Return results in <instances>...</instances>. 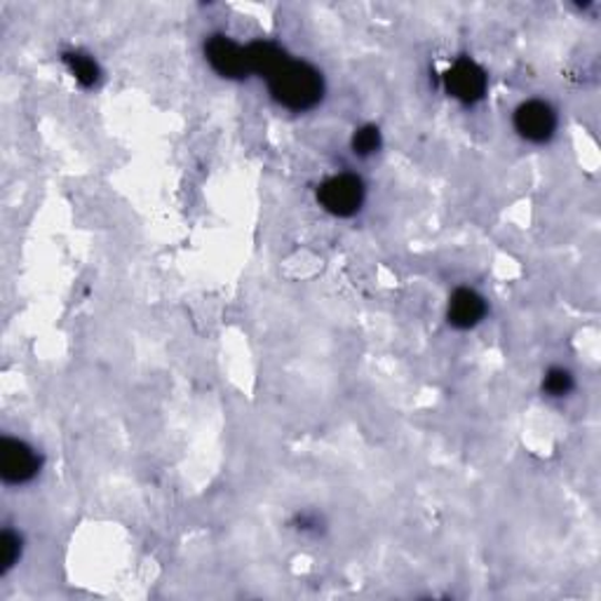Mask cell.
<instances>
[{"label": "cell", "mask_w": 601, "mask_h": 601, "mask_svg": "<svg viewBox=\"0 0 601 601\" xmlns=\"http://www.w3.org/2000/svg\"><path fill=\"white\" fill-rule=\"evenodd\" d=\"M266 77L273 100L289 111H310L315 108L324 96V77L308 62L294 60L284 50L270 69L261 75Z\"/></svg>", "instance_id": "6da1fadb"}, {"label": "cell", "mask_w": 601, "mask_h": 601, "mask_svg": "<svg viewBox=\"0 0 601 601\" xmlns=\"http://www.w3.org/2000/svg\"><path fill=\"white\" fill-rule=\"evenodd\" d=\"M366 188L358 174H336L318 188V200L329 215L348 219L358 215L364 205Z\"/></svg>", "instance_id": "7a4b0ae2"}, {"label": "cell", "mask_w": 601, "mask_h": 601, "mask_svg": "<svg viewBox=\"0 0 601 601\" xmlns=\"http://www.w3.org/2000/svg\"><path fill=\"white\" fill-rule=\"evenodd\" d=\"M512 125L521 139L531 144H546L555 137L557 132V111L542 100H529L517 106Z\"/></svg>", "instance_id": "3957f363"}, {"label": "cell", "mask_w": 601, "mask_h": 601, "mask_svg": "<svg viewBox=\"0 0 601 601\" xmlns=\"http://www.w3.org/2000/svg\"><path fill=\"white\" fill-rule=\"evenodd\" d=\"M444 87H447V92L460 104H477L484 100V94H487L489 77L470 56H460V60H456L454 66L444 73Z\"/></svg>", "instance_id": "277c9868"}, {"label": "cell", "mask_w": 601, "mask_h": 601, "mask_svg": "<svg viewBox=\"0 0 601 601\" xmlns=\"http://www.w3.org/2000/svg\"><path fill=\"white\" fill-rule=\"evenodd\" d=\"M41 473V456L27 442L6 437L0 442V477L6 484H27Z\"/></svg>", "instance_id": "5b68a950"}, {"label": "cell", "mask_w": 601, "mask_h": 601, "mask_svg": "<svg viewBox=\"0 0 601 601\" xmlns=\"http://www.w3.org/2000/svg\"><path fill=\"white\" fill-rule=\"evenodd\" d=\"M205 56L211 69L221 77H230V81H240V77H247L251 73L247 48L230 41L228 35H209L205 43Z\"/></svg>", "instance_id": "8992f818"}, {"label": "cell", "mask_w": 601, "mask_h": 601, "mask_svg": "<svg viewBox=\"0 0 601 601\" xmlns=\"http://www.w3.org/2000/svg\"><path fill=\"white\" fill-rule=\"evenodd\" d=\"M484 315H487V301H484V297L477 294L475 289L460 287L452 294L449 310H447L452 327L473 329L484 320Z\"/></svg>", "instance_id": "52a82bcc"}, {"label": "cell", "mask_w": 601, "mask_h": 601, "mask_svg": "<svg viewBox=\"0 0 601 601\" xmlns=\"http://www.w3.org/2000/svg\"><path fill=\"white\" fill-rule=\"evenodd\" d=\"M64 64L69 66V71L73 73V77L83 87H92L100 81V64H96L90 54L83 52H66L64 54Z\"/></svg>", "instance_id": "ba28073f"}, {"label": "cell", "mask_w": 601, "mask_h": 601, "mask_svg": "<svg viewBox=\"0 0 601 601\" xmlns=\"http://www.w3.org/2000/svg\"><path fill=\"white\" fill-rule=\"evenodd\" d=\"M576 387V379L564 366H552V370L546 372V379H542V391H546L550 397H567Z\"/></svg>", "instance_id": "9c48e42d"}, {"label": "cell", "mask_w": 601, "mask_h": 601, "mask_svg": "<svg viewBox=\"0 0 601 601\" xmlns=\"http://www.w3.org/2000/svg\"><path fill=\"white\" fill-rule=\"evenodd\" d=\"M19 555H22V538L6 529L3 536H0V569H3V573H8L17 564Z\"/></svg>", "instance_id": "30bf717a"}, {"label": "cell", "mask_w": 601, "mask_h": 601, "mask_svg": "<svg viewBox=\"0 0 601 601\" xmlns=\"http://www.w3.org/2000/svg\"><path fill=\"white\" fill-rule=\"evenodd\" d=\"M381 148V129L376 125H364L355 129L353 134V151L362 158L366 155H374Z\"/></svg>", "instance_id": "8fae6325"}]
</instances>
